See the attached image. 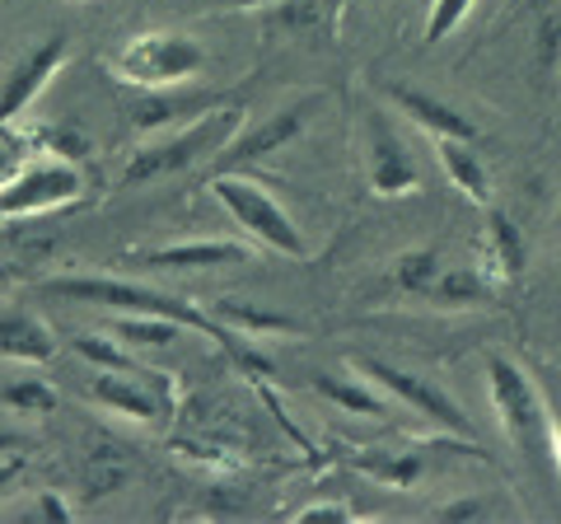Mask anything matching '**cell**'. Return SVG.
Masks as SVG:
<instances>
[{
	"label": "cell",
	"instance_id": "1",
	"mask_svg": "<svg viewBox=\"0 0 561 524\" xmlns=\"http://www.w3.org/2000/svg\"><path fill=\"white\" fill-rule=\"evenodd\" d=\"M47 295H57V300H76V305H108L117 314H154V319H173L192 328V333H206L210 342H220L225 352H230L243 371H272L267 356H257L249 342L239 346V338L225 328L210 309H197L179 300V295H164V291H150V286H131V282H117V276H51L43 286Z\"/></svg>",
	"mask_w": 561,
	"mask_h": 524
},
{
	"label": "cell",
	"instance_id": "2",
	"mask_svg": "<svg viewBox=\"0 0 561 524\" xmlns=\"http://www.w3.org/2000/svg\"><path fill=\"white\" fill-rule=\"evenodd\" d=\"M239 132H243L239 109H210V113H202L197 122H192L187 132L169 136V141L140 146L127 160V169H122V187H140V183L169 179V173H183L197 160H206V155H220Z\"/></svg>",
	"mask_w": 561,
	"mask_h": 524
},
{
	"label": "cell",
	"instance_id": "3",
	"mask_svg": "<svg viewBox=\"0 0 561 524\" xmlns=\"http://www.w3.org/2000/svg\"><path fill=\"white\" fill-rule=\"evenodd\" d=\"M486 389H491V403H496L505 435H511V445L524 459L538 464L542 454H552V412L542 403V394L534 389V379L515 361L486 356Z\"/></svg>",
	"mask_w": 561,
	"mask_h": 524
},
{
	"label": "cell",
	"instance_id": "4",
	"mask_svg": "<svg viewBox=\"0 0 561 524\" xmlns=\"http://www.w3.org/2000/svg\"><path fill=\"white\" fill-rule=\"evenodd\" d=\"M210 192H216V202L234 216V225L243 235L267 243V249L280 258H295V262L309 258L300 225L286 216V206H280L267 187H257L253 179H239V173H216V179H210Z\"/></svg>",
	"mask_w": 561,
	"mask_h": 524
},
{
	"label": "cell",
	"instance_id": "5",
	"mask_svg": "<svg viewBox=\"0 0 561 524\" xmlns=\"http://www.w3.org/2000/svg\"><path fill=\"white\" fill-rule=\"evenodd\" d=\"M117 71L140 90H179L192 76L206 71V47L187 33H140L122 47Z\"/></svg>",
	"mask_w": 561,
	"mask_h": 524
},
{
	"label": "cell",
	"instance_id": "6",
	"mask_svg": "<svg viewBox=\"0 0 561 524\" xmlns=\"http://www.w3.org/2000/svg\"><path fill=\"white\" fill-rule=\"evenodd\" d=\"M80 192H84V173L76 160H61V155L33 160L14 179L0 183V220H24L51 212V206H70Z\"/></svg>",
	"mask_w": 561,
	"mask_h": 524
},
{
	"label": "cell",
	"instance_id": "7",
	"mask_svg": "<svg viewBox=\"0 0 561 524\" xmlns=\"http://www.w3.org/2000/svg\"><path fill=\"white\" fill-rule=\"evenodd\" d=\"M360 375L365 379H375L383 394L398 398L402 408H412L416 417H426L431 426H440L449 435H459V441H472V422L459 412V403L440 389V384H431V379H421L412 371H402V365H389V361H375V356H360Z\"/></svg>",
	"mask_w": 561,
	"mask_h": 524
},
{
	"label": "cell",
	"instance_id": "8",
	"mask_svg": "<svg viewBox=\"0 0 561 524\" xmlns=\"http://www.w3.org/2000/svg\"><path fill=\"white\" fill-rule=\"evenodd\" d=\"M70 57V38L66 33H51V38H43L38 47L28 52V57L14 66V71L0 80V122H14L33 99H38L47 90V80L61 71Z\"/></svg>",
	"mask_w": 561,
	"mask_h": 524
},
{
	"label": "cell",
	"instance_id": "9",
	"mask_svg": "<svg viewBox=\"0 0 561 524\" xmlns=\"http://www.w3.org/2000/svg\"><path fill=\"white\" fill-rule=\"evenodd\" d=\"M309 109H313V99L295 103V109H280V113L262 117V122H253L249 132H239L234 141L216 155V160H220V164H253V160H267V155H276L280 146H290L295 136L305 132Z\"/></svg>",
	"mask_w": 561,
	"mask_h": 524
},
{
	"label": "cell",
	"instance_id": "10",
	"mask_svg": "<svg viewBox=\"0 0 561 524\" xmlns=\"http://www.w3.org/2000/svg\"><path fill=\"white\" fill-rule=\"evenodd\" d=\"M365 155H370V187L379 197H402L416 187V169L408 160V150L393 136V127L379 113L365 117Z\"/></svg>",
	"mask_w": 561,
	"mask_h": 524
},
{
	"label": "cell",
	"instance_id": "11",
	"mask_svg": "<svg viewBox=\"0 0 561 524\" xmlns=\"http://www.w3.org/2000/svg\"><path fill=\"white\" fill-rule=\"evenodd\" d=\"M389 99L402 109V117H412L421 132L435 136V141H440V136H454V141H478V122H468L459 109H449V103L412 90V84H389Z\"/></svg>",
	"mask_w": 561,
	"mask_h": 524
},
{
	"label": "cell",
	"instance_id": "12",
	"mask_svg": "<svg viewBox=\"0 0 561 524\" xmlns=\"http://www.w3.org/2000/svg\"><path fill=\"white\" fill-rule=\"evenodd\" d=\"M150 267L164 272H197V267H234V262H249V243L234 239H192V243H169V249H150L140 253Z\"/></svg>",
	"mask_w": 561,
	"mask_h": 524
},
{
	"label": "cell",
	"instance_id": "13",
	"mask_svg": "<svg viewBox=\"0 0 561 524\" xmlns=\"http://www.w3.org/2000/svg\"><path fill=\"white\" fill-rule=\"evenodd\" d=\"M57 356L47 328L33 314H5L0 319V361H24V365H47Z\"/></svg>",
	"mask_w": 561,
	"mask_h": 524
},
{
	"label": "cell",
	"instance_id": "14",
	"mask_svg": "<svg viewBox=\"0 0 561 524\" xmlns=\"http://www.w3.org/2000/svg\"><path fill=\"white\" fill-rule=\"evenodd\" d=\"M435 150H440V164H445V173H449V183L459 187L468 202L486 206V197H491V179H486L482 160L472 155V141H454V136H440V141H435Z\"/></svg>",
	"mask_w": 561,
	"mask_h": 524
},
{
	"label": "cell",
	"instance_id": "15",
	"mask_svg": "<svg viewBox=\"0 0 561 524\" xmlns=\"http://www.w3.org/2000/svg\"><path fill=\"white\" fill-rule=\"evenodd\" d=\"M332 10H337L332 0H286V5H276V24L300 43H319L332 38Z\"/></svg>",
	"mask_w": 561,
	"mask_h": 524
},
{
	"label": "cell",
	"instance_id": "16",
	"mask_svg": "<svg viewBox=\"0 0 561 524\" xmlns=\"http://www.w3.org/2000/svg\"><path fill=\"white\" fill-rule=\"evenodd\" d=\"M225 328H243V333H253V338H267V333H286L295 338L300 333V323L286 319V314H272V309H257V305H239V300H216V305H206Z\"/></svg>",
	"mask_w": 561,
	"mask_h": 524
},
{
	"label": "cell",
	"instance_id": "17",
	"mask_svg": "<svg viewBox=\"0 0 561 524\" xmlns=\"http://www.w3.org/2000/svg\"><path fill=\"white\" fill-rule=\"evenodd\" d=\"M309 384H313V394H323L328 403H337L342 412H360V417H393V408L383 403L379 394L365 389V384L337 379V375H328V371H319V375H313Z\"/></svg>",
	"mask_w": 561,
	"mask_h": 524
},
{
	"label": "cell",
	"instance_id": "18",
	"mask_svg": "<svg viewBox=\"0 0 561 524\" xmlns=\"http://www.w3.org/2000/svg\"><path fill=\"white\" fill-rule=\"evenodd\" d=\"M486 295L491 291L482 282V272H472V267H445L440 276H435V286L426 291V300L445 305V309H463V305H482Z\"/></svg>",
	"mask_w": 561,
	"mask_h": 524
},
{
	"label": "cell",
	"instance_id": "19",
	"mask_svg": "<svg viewBox=\"0 0 561 524\" xmlns=\"http://www.w3.org/2000/svg\"><path fill=\"white\" fill-rule=\"evenodd\" d=\"M486 235H491V262L501 267V276L524 272V239L515 230V220H505L501 212H486Z\"/></svg>",
	"mask_w": 561,
	"mask_h": 524
},
{
	"label": "cell",
	"instance_id": "20",
	"mask_svg": "<svg viewBox=\"0 0 561 524\" xmlns=\"http://www.w3.org/2000/svg\"><path fill=\"white\" fill-rule=\"evenodd\" d=\"M117 338L131 346H169L183 338V323L154 319V314H127V319H117Z\"/></svg>",
	"mask_w": 561,
	"mask_h": 524
},
{
	"label": "cell",
	"instance_id": "21",
	"mask_svg": "<svg viewBox=\"0 0 561 524\" xmlns=\"http://www.w3.org/2000/svg\"><path fill=\"white\" fill-rule=\"evenodd\" d=\"M440 272L445 267H440V258H435V249H412V253H402L393 262V282L408 291V295H426Z\"/></svg>",
	"mask_w": 561,
	"mask_h": 524
},
{
	"label": "cell",
	"instance_id": "22",
	"mask_svg": "<svg viewBox=\"0 0 561 524\" xmlns=\"http://www.w3.org/2000/svg\"><path fill=\"white\" fill-rule=\"evenodd\" d=\"M538 66L557 71L561 66V0H542L538 14Z\"/></svg>",
	"mask_w": 561,
	"mask_h": 524
},
{
	"label": "cell",
	"instance_id": "23",
	"mask_svg": "<svg viewBox=\"0 0 561 524\" xmlns=\"http://www.w3.org/2000/svg\"><path fill=\"white\" fill-rule=\"evenodd\" d=\"M0 403L20 408V412H51L57 408V394H51L43 379H20V384H5V389H0Z\"/></svg>",
	"mask_w": 561,
	"mask_h": 524
},
{
	"label": "cell",
	"instance_id": "24",
	"mask_svg": "<svg viewBox=\"0 0 561 524\" xmlns=\"http://www.w3.org/2000/svg\"><path fill=\"white\" fill-rule=\"evenodd\" d=\"M356 464L365 468V474H375L379 482H393V487H412L416 474H421L416 459H398V454H360Z\"/></svg>",
	"mask_w": 561,
	"mask_h": 524
},
{
	"label": "cell",
	"instance_id": "25",
	"mask_svg": "<svg viewBox=\"0 0 561 524\" xmlns=\"http://www.w3.org/2000/svg\"><path fill=\"white\" fill-rule=\"evenodd\" d=\"M472 5L478 0H431V20H426V43H445L454 29H459L468 14H472Z\"/></svg>",
	"mask_w": 561,
	"mask_h": 524
},
{
	"label": "cell",
	"instance_id": "26",
	"mask_svg": "<svg viewBox=\"0 0 561 524\" xmlns=\"http://www.w3.org/2000/svg\"><path fill=\"white\" fill-rule=\"evenodd\" d=\"M216 109V99H173V103H150V109H140V117H136V127L140 132H154V127H164L169 117H183V113H210Z\"/></svg>",
	"mask_w": 561,
	"mask_h": 524
},
{
	"label": "cell",
	"instance_id": "27",
	"mask_svg": "<svg viewBox=\"0 0 561 524\" xmlns=\"http://www.w3.org/2000/svg\"><path fill=\"white\" fill-rule=\"evenodd\" d=\"M70 346H76V352L84 356V361H99L103 365V371H131L136 375V365H131V356L127 352H122V346H113V342H103V338H94V333H80L76 342H70Z\"/></svg>",
	"mask_w": 561,
	"mask_h": 524
},
{
	"label": "cell",
	"instance_id": "28",
	"mask_svg": "<svg viewBox=\"0 0 561 524\" xmlns=\"http://www.w3.org/2000/svg\"><path fill=\"white\" fill-rule=\"evenodd\" d=\"M28 164V146H24V136H14L10 132V122H0V183L14 179Z\"/></svg>",
	"mask_w": 561,
	"mask_h": 524
},
{
	"label": "cell",
	"instance_id": "29",
	"mask_svg": "<svg viewBox=\"0 0 561 524\" xmlns=\"http://www.w3.org/2000/svg\"><path fill=\"white\" fill-rule=\"evenodd\" d=\"M47 146H51V155H61V160H84V155H90V141H84L76 127L47 132Z\"/></svg>",
	"mask_w": 561,
	"mask_h": 524
},
{
	"label": "cell",
	"instance_id": "30",
	"mask_svg": "<svg viewBox=\"0 0 561 524\" xmlns=\"http://www.w3.org/2000/svg\"><path fill=\"white\" fill-rule=\"evenodd\" d=\"M300 520H332V524H346V520H356V511H351V505H305L300 511Z\"/></svg>",
	"mask_w": 561,
	"mask_h": 524
},
{
	"label": "cell",
	"instance_id": "31",
	"mask_svg": "<svg viewBox=\"0 0 561 524\" xmlns=\"http://www.w3.org/2000/svg\"><path fill=\"white\" fill-rule=\"evenodd\" d=\"M486 515V505L482 501H454L440 511V520H482Z\"/></svg>",
	"mask_w": 561,
	"mask_h": 524
},
{
	"label": "cell",
	"instance_id": "32",
	"mask_svg": "<svg viewBox=\"0 0 561 524\" xmlns=\"http://www.w3.org/2000/svg\"><path fill=\"white\" fill-rule=\"evenodd\" d=\"M24 474V454H5V459H0V497L10 492V482Z\"/></svg>",
	"mask_w": 561,
	"mask_h": 524
},
{
	"label": "cell",
	"instance_id": "33",
	"mask_svg": "<svg viewBox=\"0 0 561 524\" xmlns=\"http://www.w3.org/2000/svg\"><path fill=\"white\" fill-rule=\"evenodd\" d=\"M548 412H552V459L561 468V394L548 398Z\"/></svg>",
	"mask_w": 561,
	"mask_h": 524
},
{
	"label": "cell",
	"instance_id": "34",
	"mask_svg": "<svg viewBox=\"0 0 561 524\" xmlns=\"http://www.w3.org/2000/svg\"><path fill=\"white\" fill-rule=\"evenodd\" d=\"M38 515H43V520H70V505H66L61 497L43 492V505H38Z\"/></svg>",
	"mask_w": 561,
	"mask_h": 524
},
{
	"label": "cell",
	"instance_id": "35",
	"mask_svg": "<svg viewBox=\"0 0 561 524\" xmlns=\"http://www.w3.org/2000/svg\"><path fill=\"white\" fill-rule=\"evenodd\" d=\"M216 5H262V0H216Z\"/></svg>",
	"mask_w": 561,
	"mask_h": 524
},
{
	"label": "cell",
	"instance_id": "36",
	"mask_svg": "<svg viewBox=\"0 0 561 524\" xmlns=\"http://www.w3.org/2000/svg\"><path fill=\"white\" fill-rule=\"evenodd\" d=\"M10 276H14V272H10V267H0V282H10Z\"/></svg>",
	"mask_w": 561,
	"mask_h": 524
},
{
	"label": "cell",
	"instance_id": "37",
	"mask_svg": "<svg viewBox=\"0 0 561 524\" xmlns=\"http://www.w3.org/2000/svg\"><path fill=\"white\" fill-rule=\"evenodd\" d=\"M346 5H365V0H346Z\"/></svg>",
	"mask_w": 561,
	"mask_h": 524
}]
</instances>
